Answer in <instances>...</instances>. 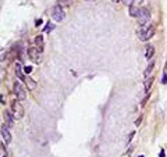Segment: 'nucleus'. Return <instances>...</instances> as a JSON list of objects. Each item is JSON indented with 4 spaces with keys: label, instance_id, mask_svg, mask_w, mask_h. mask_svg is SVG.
Listing matches in <instances>:
<instances>
[{
    "label": "nucleus",
    "instance_id": "f257e3e1",
    "mask_svg": "<svg viewBox=\"0 0 167 157\" xmlns=\"http://www.w3.org/2000/svg\"><path fill=\"white\" fill-rule=\"evenodd\" d=\"M50 14H51V17H53V19H54L56 22H61V21L65 18V13H64V10H63V7L60 6V4L53 7Z\"/></svg>",
    "mask_w": 167,
    "mask_h": 157
},
{
    "label": "nucleus",
    "instance_id": "f03ea898",
    "mask_svg": "<svg viewBox=\"0 0 167 157\" xmlns=\"http://www.w3.org/2000/svg\"><path fill=\"white\" fill-rule=\"evenodd\" d=\"M11 113H13L15 119H21L24 117V107L21 106V103L18 100H14L11 103Z\"/></svg>",
    "mask_w": 167,
    "mask_h": 157
},
{
    "label": "nucleus",
    "instance_id": "7ed1b4c3",
    "mask_svg": "<svg viewBox=\"0 0 167 157\" xmlns=\"http://www.w3.org/2000/svg\"><path fill=\"white\" fill-rule=\"evenodd\" d=\"M138 21H139V25L141 26H146L149 21H150V11H149L148 8H141V11H139V15H138Z\"/></svg>",
    "mask_w": 167,
    "mask_h": 157
},
{
    "label": "nucleus",
    "instance_id": "20e7f679",
    "mask_svg": "<svg viewBox=\"0 0 167 157\" xmlns=\"http://www.w3.org/2000/svg\"><path fill=\"white\" fill-rule=\"evenodd\" d=\"M153 35H154V26L150 25V26H148L146 29H141V31H139V40L146 42V40H149Z\"/></svg>",
    "mask_w": 167,
    "mask_h": 157
},
{
    "label": "nucleus",
    "instance_id": "39448f33",
    "mask_svg": "<svg viewBox=\"0 0 167 157\" xmlns=\"http://www.w3.org/2000/svg\"><path fill=\"white\" fill-rule=\"evenodd\" d=\"M13 90H14V94L17 96V100H25L26 93H25V90H24L22 85H21L19 82H14Z\"/></svg>",
    "mask_w": 167,
    "mask_h": 157
},
{
    "label": "nucleus",
    "instance_id": "423d86ee",
    "mask_svg": "<svg viewBox=\"0 0 167 157\" xmlns=\"http://www.w3.org/2000/svg\"><path fill=\"white\" fill-rule=\"evenodd\" d=\"M39 53H40V51H39L36 47H29V49H28V57H29L32 61H35V63H39V61H40V58H38Z\"/></svg>",
    "mask_w": 167,
    "mask_h": 157
},
{
    "label": "nucleus",
    "instance_id": "0eeeda50",
    "mask_svg": "<svg viewBox=\"0 0 167 157\" xmlns=\"http://www.w3.org/2000/svg\"><path fill=\"white\" fill-rule=\"evenodd\" d=\"M1 139H3V143H10L11 142V135H10V131L6 125L1 126Z\"/></svg>",
    "mask_w": 167,
    "mask_h": 157
},
{
    "label": "nucleus",
    "instance_id": "6e6552de",
    "mask_svg": "<svg viewBox=\"0 0 167 157\" xmlns=\"http://www.w3.org/2000/svg\"><path fill=\"white\" fill-rule=\"evenodd\" d=\"M4 119H6V125H7V128H10V126H13V124H14V115H13V113L11 111H8V110H6L4 111Z\"/></svg>",
    "mask_w": 167,
    "mask_h": 157
},
{
    "label": "nucleus",
    "instance_id": "1a4fd4ad",
    "mask_svg": "<svg viewBox=\"0 0 167 157\" xmlns=\"http://www.w3.org/2000/svg\"><path fill=\"white\" fill-rule=\"evenodd\" d=\"M24 82H25V85H26V88L29 89V90H32V89L36 88V82L33 81L32 78L29 75H26L25 76V79H24Z\"/></svg>",
    "mask_w": 167,
    "mask_h": 157
},
{
    "label": "nucleus",
    "instance_id": "9d476101",
    "mask_svg": "<svg viewBox=\"0 0 167 157\" xmlns=\"http://www.w3.org/2000/svg\"><path fill=\"white\" fill-rule=\"evenodd\" d=\"M22 67H21V65H19L18 63L15 64V75L18 76V79H22V81H24V79H25V72H24V71H22Z\"/></svg>",
    "mask_w": 167,
    "mask_h": 157
},
{
    "label": "nucleus",
    "instance_id": "9b49d317",
    "mask_svg": "<svg viewBox=\"0 0 167 157\" xmlns=\"http://www.w3.org/2000/svg\"><path fill=\"white\" fill-rule=\"evenodd\" d=\"M35 47H36L39 51L43 50V36H42V35H38V36L35 38Z\"/></svg>",
    "mask_w": 167,
    "mask_h": 157
},
{
    "label": "nucleus",
    "instance_id": "f8f14e48",
    "mask_svg": "<svg viewBox=\"0 0 167 157\" xmlns=\"http://www.w3.org/2000/svg\"><path fill=\"white\" fill-rule=\"evenodd\" d=\"M154 56V46H152V44H148L146 46V50H145V57L148 58L149 61H150V58Z\"/></svg>",
    "mask_w": 167,
    "mask_h": 157
},
{
    "label": "nucleus",
    "instance_id": "ddd939ff",
    "mask_svg": "<svg viewBox=\"0 0 167 157\" xmlns=\"http://www.w3.org/2000/svg\"><path fill=\"white\" fill-rule=\"evenodd\" d=\"M153 81H154L153 76H149L148 79H145V93L146 94H149V92H150V88H152Z\"/></svg>",
    "mask_w": 167,
    "mask_h": 157
},
{
    "label": "nucleus",
    "instance_id": "4468645a",
    "mask_svg": "<svg viewBox=\"0 0 167 157\" xmlns=\"http://www.w3.org/2000/svg\"><path fill=\"white\" fill-rule=\"evenodd\" d=\"M153 68H154V63H153V61H150V63L148 64L146 69H145V72H143V75H145V78H146V79L150 76V72L153 71Z\"/></svg>",
    "mask_w": 167,
    "mask_h": 157
},
{
    "label": "nucleus",
    "instance_id": "2eb2a0df",
    "mask_svg": "<svg viewBox=\"0 0 167 157\" xmlns=\"http://www.w3.org/2000/svg\"><path fill=\"white\" fill-rule=\"evenodd\" d=\"M139 11H141V8H139V7H136V6H131V7H129V15H131V17H136V18H138Z\"/></svg>",
    "mask_w": 167,
    "mask_h": 157
},
{
    "label": "nucleus",
    "instance_id": "dca6fc26",
    "mask_svg": "<svg viewBox=\"0 0 167 157\" xmlns=\"http://www.w3.org/2000/svg\"><path fill=\"white\" fill-rule=\"evenodd\" d=\"M58 1V4L61 7H64V6H70L71 3H72V0H57Z\"/></svg>",
    "mask_w": 167,
    "mask_h": 157
},
{
    "label": "nucleus",
    "instance_id": "f3484780",
    "mask_svg": "<svg viewBox=\"0 0 167 157\" xmlns=\"http://www.w3.org/2000/svg\"><path fill=\"white\" fill-rule=\"evenodd\" d=\"M134 1H135V0H121L122 4H124V6H128V7L134 6Z\"/></svg>",
    "mask_w": 167,
    "mask_h": 157
},
{
    "label": "nucleus",
    "instance_id": "a211bd4d",
    "mask_svg": "<svg viewBox=\"0 0 167 157\" xmlns=\"http://www.w3.org/2000/svg\"><path fill=\"white\" fill-rule=\"evenodd\" d=\"M54 29V24H50V22H47V25L45 28V32H50Z\"/></svg>",
    "mask_w": 167,
    "mask_h": 157
},
{
    "label": "nucleus",
    "instance_id": "6ab92c4d",
    "mask_svg": "<svg viewBox=\"0 0 167 157\" xmlns=\"http://www.w3.org/2000/svg\"><path fill=\"white\" fill-rule=\"evenodd\" d=\"M31 71H32V67H29V65H28V67H24V72H25L26 75L31 74Z\"/></svg>",
    "mask_w": 167,
    "mask_h": 157
},
{
    "label": "nucleus",
    "instance_id": "aec40b11",
    "mask_svg": "<svg viewBox=\"0 0 167 157\" xmlns=\"http://www.w3.org/2000/svg\"><path fill=\"white\" fill-rule=\"evenodd\" d=\"M161 83H163V85H166V83H167V72H164V74H163V78H161Z\"/></svg>",
    "mask_w": 167,
    "mask_h": 157
},
{
    "label": "nucleus",
    "instance_id": "412c9836",
    "mask_svg": "<svg viewBox=\"0 0 167 157\" xmlns=\"http://www.w3.org/2000/svg\"><path fill=\"white\" fill-rule=\"evenodd\" d=\"M148 99H149V94H146V96H145V99H143V101L141 103V107H143L145 104H146V101H148Z\"/></svg>",
    "mask_w": 167,
    "mask_h": 157
},
{
    "label": "nucleus",
    "instance_id": "4be33fe9",
    "mask_svg": "<svg viewBox=\"0 0 167 157\" xmlns=\"http://www.w3.org/2000/svg\"><path fill=\"white\" fill-rule=\"evenodd\" d=\"M134 135H135V132H131V133H129V136H128V139H127V142H128V143H129V142H131V139L134 138Z\"/></svg>",
    "mask_w": 167,
    "mask_h": 157
},
{
    "label": "nucleus",
    "instance_id": "5701e85b",
    "mask_svg": "<svg viewBox=\"0 0 167 157\" xmlns=\"http://www.w3.org/2000/svg\"><path fill=\"white\" fill-rule=\"evenodd\" d=\"M141 121H142V117H139V118H138L136 121H135V125H136V126H139V124H141Z\"/></svg>",
    "mask_w": 167,
    "mask_h": 157
},
{
    "label": "nucleus",
    "instance_id": "b1692460",
    "mask_svg": "<svg viewBox=\"0 0 167 157\" xmlns=\"http://www.w3.org/2000/svg\"><path fill=\"white\" fill-rule=\"evenodd\" d=\"M35 25H36V26H40V25H42V19H40V18L36 19V24H35Z\"/></svg>",
    "mask_w": 167,
    "mask_h": 157
},
{
    "label": "nucleus",
    "instance_id": "393cba45",
    "mask_svg": "<svg viewBox=\"0 0 167 157\" xmlns=\"http://www.w3.org/2000/svg\"><path fill=\"white\" fill-rule=\"evenodd\" d=\"M159 156H160V157H166V151L161 149V150H160V154H159Z\"/></svg>",
    "mask_w": 167,
    "mask_h": 157
},
{
    "label": "nucleus",
    "instance_id": "a878e982",
    "mask_svg": "<svg viewBox=\"0 0 167 157\" xmlns=\"http://www.w3.org/2000/svg\"><path fill=\"white\" fill-rule=\"evenodd\" d=\"M135 1H139V3H142V1H143V0H135Z\"/></svg>",
    "mask_w": 167,
    "mask_h": 157
},
{
    "label": "nucleus",
    "instance_id": "bb28decb",
    "mask_svg": "<svg viewBox=\"0 0 167 157\" xmlns=\"http://www.w3.org/2000/svg\"><path fill=\"white\" fill-rule=\"evenodd\" d=\"M111 1H114V3H117V1H118V0H111Z\"/></svg>",
    "mask_w": 167,
    "mask_h": 157
},
{
    "label": "nucleus",
    "instance_id": "cd10ccee",
    "mask_svg": "<svg viewBox=\"0 0 167 157\" xmlns=\"http://www.w3.org/2000/svg\"><path fill=\"white\" fill-rule=\"evenodd\" d=\"M86 1H95V0H86Z\"/></svg>",
    "mask_w": 167,
    "mask_h": 157
},
{
    "label": "nucleus",
    "instance_id": "c85d7f7f",
    "mask_svg": "<svg viewBox=\"0 0 167 157\" xmlns=\"http://www.w3.org/2000/svg\"><path fill=\"white\" fill-rule=\"evenodd\" d=\"M139 157H143V156H139Z\"/></svg>",
    "mask_w": 167,
    "mask_h": 157
}]
</instances>
